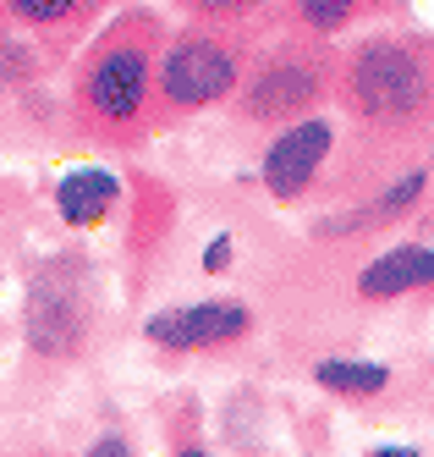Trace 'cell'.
Listing matches in <instances>:
<instances>
[{
	"label": "cell",
	"mask_w": 434,
	"mask_h": 457,
	"mask_svg": "<svg viewBox=\"0 0 434 457\" xmlns=\"http://www.w3.org/2000/svg\"><path fill=\"white\" fill-rule=\"evenodd\" d=\"M258 331V314L242 298H198V303H171L143 320V342L160 353H220L237 347Z\"/></svg>",
	"instance_id": "52a82bcc"
},
{
	"label": "cell",
	"mask_w": 434,
	"mask_h": 457,
	"mask_svg": "<svg viewBox=\"0 0 434 457\" xmlns=\"http://www.w3.org/2000/svg\"><path fill=\"white\" fill-rule=\"evenodd\" d=\"M253 67V34L248 28H209V22H187L176 28L160 50V116H198L209 105H231L237 88Z\"/></svg>",
	"instance_id": "277c9868"
},
{
	"label": "cell",
	"mask_w": 434,
	"mask_h": 457,
	"mask_svg": "<svg viewBox=\"0 0 434 457\" xmlns=\"http://www.w3.org/2000/svg\"><path fill=\"white\" fill-rule=\"evenodd\" d=\"M275 0H182L187 22H209V28H242L253 17H264Z\"/></svg>",
	"instance_id": "9a60e30c"
},
{
	"label": "cell",
	"mask_w": 434,
	"mask_h": 457,
	"mask_svg": "<svg viewBox=\"0 0 434 457\" xmlns=\"http://www.w3.org/2000/svg\"><path fill=\"white\" fill-rule=\"evenodd\" d=\"M176 457H209V446H182Z\"/></svg>",
	"instance_id": "d6986e66"
},
{
	"label": "cell",
	"mask_w": 434,
	"mask_h": 457,
	"mask_svg": "<svg viewBox=\"0 0 434 457\" xmlns=\"http://www.w3.org/2000/svg\"><path fill=\"white\" fill-rule=\"evenodd\" d=\"M22 331H28V347L50 358V364H66L88 347V331H94V292L88 281L61 265V259H45L28 281V298H22Z\"/></svg>",
	"instance_id": "5b68a950"
},
{
	"label": "cell",
	"mask_w": 434,
	"mask_h": 457,
	"mask_svg": "<svg viewBox=\"0 0 434 457\" xmlns=\"http://www.w3.org/2000/svg\"><path fill=\"white\" fill-rule=\"evenodd\" d=\"M308 380L319 391H330V397L369 403V397H385L396 375H390V364H380V358H319Z\"/></svg>",
	"instance_id": "4fadbf2b"
},
{
	"label": "cell",
	"mask_w": 434,
	"mask_h": 457,
	"mask_svg": "<svg viewBox=\"0 0 434 457\" xmlns=\"http://www.w3.org/2000/svg\"><path fill=\"white\" fill-rule=\"evenodd\" d=\"M160 50L165 28L149 6H127L99 22L72 67V127L99 149H138L160 121Z\"/></svg>",
	"instance_id": "6da1fadb"
},
{
	"label": "cell",
	"mask_w": 434,
	"mask_h": 457,
	"mask_svg": "<svg viewBox=\"0 0 434 457\" xmlns=\"http://www.w3.org/2000/svg\"><path fill=\"white\" fill-rule=\"evenodd\" d=\"M407 0H286V17L297 34H308V39H341L347 28L357 22H385L396 17Z\"/></svg>",
	"instance_id": "7c38bea8"
},
{
	"label": "cell",
	"mask_w": 434,
	"mask_h": 457,
	"mask_svg": "<svg viewBox=\"0 0 434 457\" xmlns=\"http://www.w3.org/2000/svg\"><path fill=\"white\" fill-rule=\"evenodd\" d=\"M111 0H0V22L28 34L45 55H66L78 39H94Z\"/></svg>",
	"instance_id": "ba28073f"
},
{
	"label": "cell",
	"mask_w": 434,
	"mask_h": 457,
	"mask_svg": "<svg viewBox=\"0 0 434 457\" xmlns=\"http://www.w3.org/2000/svg\"><path fill=\"white\" fill-rule=\"evenodd\" d=\"M423 193H429V171L413 166V171H402V177L380 182L369 199H357V204H347V210H336V215H324V220L314 226V237H363V232H380V226H396V220H407V215L418 210Z\"/></svg>",
	"instance_id": "9c48e42d"
},
{
	"label": "cell",
	"mask_w": 434,
	"mask_h": 457,
	"mask_svg": "<svg viewBox=\"0 0 434 457\" xmlns=\"http://www.w3.org/2000/svg\"><path fill=\"white\" fill-rule=\"evenodd\" d=\"M225 265H231V237L220 232V237H209V248H204V270H209V276H220Z\"/></svg>",
	"instance_id": "e0dca14e"
},
{
	"label": "cell",
	"mask_w": 434,
	"mask_h": 457,
	"mask_svg": "<svg viewBox=\"0 0 434 457\" xmlns=\"http://www.w3.org/2000/svg\"><path fill=\"white\" fill-rule=\"evenodd\" d=\"M121 193L127 187L111 166H72L55 182V215H61V226H72V232H88V226L116 215Z\"/></svg>",
	"instance_id": "8fae6325"
},
{
	"label": "cell",
	"mask_w": 434,
	"mask_h": 457,
	"mask_svg": "<svg viewBox=\"0 0 434 457\" xmlns=\"http://www.w3.org/2000/svg\"><path fill=\"white\" fill-rule=\"evenodd\" d=\"M418 287H434V248L429 243H396L357 270V298L363 303H396Z\"/></svg>",
	"instance_id": "30bf717a"
},
{
	"label": "cell",
	"mask_w": 434,
	"mask_h": 457,
	"mask_svg": "<svg viewBox=\"0 0 434 457\" xmlns=\"http://www.w3.org/2000/svg\"><path fill=\"white\" fill-rule=\"evenodd\" d=\"M336 94L363 133L380 138L418 133L434 121V45L380 28L341 55Z\"/></svg>",
	"instance_id": "7a4b0ae2"
},
{
	"label": "cell",
	"mask_w": 434,
	"mask_h": 457,
	"mask_svg": "<svg viewBox=\"0 0 434 457\" xmlns=\"http://www.w3.org/2000/svg\"><path fill=\"white\" fill-rule=\"evenodd\" d=\"M50 55L33 45L28 34H17L12 22H0V94H17V88H33L45 78Z\"/></svg>",
	"instance_id": "5bb4252c"
},
{
	"label": "cell",
	"mask_w": 434,
	"mask_h": 457,
	"mask_svg": "<svg viewBox=\"0 0 434 457\" xmlns=\"http://www.w3.org/2000/svg\"><path fill=\"white\" fill-rule=\"evenodd\" d=\"M83 457H138V446H132L121 430H105V436H94V441L83 446Z\"/></svg>",
	"instance_id": "2e32d148"
},
{
	"label": "cell",
	"mask_w": 434,
	"mask_h": 457,
	"mask_svg": "<svg viewBox=\"0 0 434 457\" xmlns=\"http://www.w3.org/2000/svg\"><path fill=\"white\" fill-rule=\"evenodd\" d=\"M341 83V55L324 39L308 34H286L270 50H253V67L237 88V121L248 127H291L314 111H324V100Z\"/></svg>",
	"instance_id": "3957f363"
},
{
	"label": "cell",
	"mask_w": 434,
	"mask_h": 457,
	"mask_svg": "<svg viewBox=\"0 0 434 457\" xmlns=\"http://www.w3.org/2000/svg\"><path fill=\"white\" fill-rule=\"evenodd\" d=\"M336 144H341V121L336 116H303L291 127H275V138L264 144L258 154V182L275 204H303L308 193L319 187L324 166L336 160Z\"/></svg>",
	"instance_id": "8992f818"
},
{
	"label": "cell",
	"mask_w": 434,
	"mask_h": 457,
	"mask_svg": "<svg viewBox=\"0 0 434 457\" xmlns=\"http://www.w3.org/2000/svg\"><path fill=\"white\" fill-rule=\"evenodd\" d=\"M374 457H423V452H418V446H380Z\"/></svg>",
	"instance_id": "ac0fdd59"
}]
</instances>
